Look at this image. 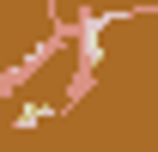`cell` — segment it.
<instances>
[{
  "mask_svg": "<svg viewBox=\"0 0 158 152\" xmlns=\"http://www.w3.org/2000/svg\"><path fill=\"white\" fill-rule=\"evenodd\" d=\"M49 116H55V110H49V103H24V110L12 116V128L24 134V128H37V122H49Z\"/></svg>",
  "mask_w": 158,
  "mask_h": 152,
  "instance_id": "1",
  "label": "cell"
}]
</instances>
